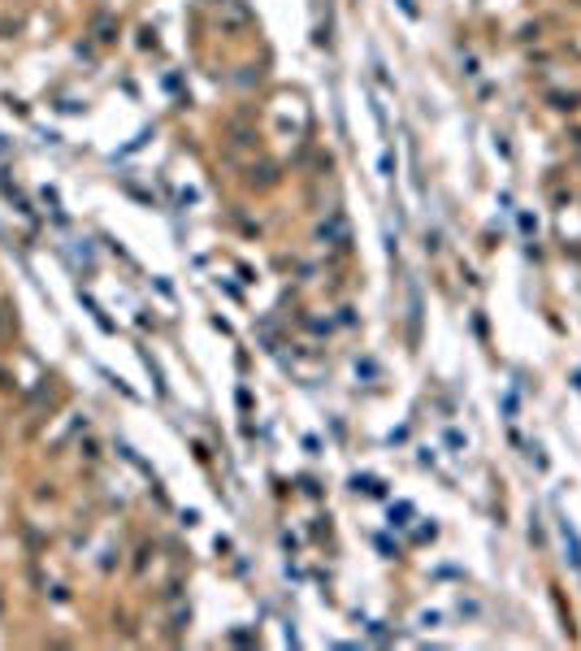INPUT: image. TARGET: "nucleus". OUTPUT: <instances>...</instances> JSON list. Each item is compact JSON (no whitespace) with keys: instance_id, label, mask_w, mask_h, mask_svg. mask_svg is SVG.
I'll use <instances>...</instances> for the list:
<instances>
[{"instance_id":"1","label":"nucleus","mask_w":581,"mask_h":651,"mask_svg":"<svg viewBox=\"0 0 581 651\" xmlns=\"http://www.w3.org/2000/svg\"><path fill=\"white\" fill-rule=\"evenodd\" d=\"M560 534H564V543H568V552H573V565L581 569V539H577V530L568 521H560Z\"/></svg>"}]
</instances>
